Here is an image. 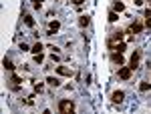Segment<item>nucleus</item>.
Masks as SVG:
<instances>
[{
	"mask_svg": "<svg viewBox=\"0 0 151 114\" xmlns=\"http://www.w3.org/2000/svg\"><path fill=\"white\" fill-rule=\"evenodd\" d=\"M58 110H60V112L70 114L73 110H75V104L70 102V100H60V102H58Z\"/></svg>",
	"mask_w": 151,
	"mask_h": 114,
	"instance_id": "f257e3e1",
	"label": "nucleus"
},
{
	"mask_svg": "<svg viewBox=\"0 0 151 114\" xmlns=\"http://www.w3.org/2000/svg\"><path fill=\"white\" fill-rule=\"evenodd\" d=\"M139 60H141V50H135V54L131 56V66H129V68L135 70L137 66H139Z\"/></svg>",
	"mask_w": 151,
	"mask_h": 114,
	"instance_id": "f03ea898",
	"label": "nucleus"
},
{
	"mask_svg": "<svg viewBox=\"0 0 151 114\" xmlns=\"http://www.w3.org/2000/svg\"><path fill=\"white\" fill-rule=\"evenodd\" d=\"M113 102H123V98H125V92H121V90H117V92H113Z\"/></svg>",
	"mask_w": 151,
	"mask_h": 114,
	"instance_id": "7ed1b4c3",
	"label": "nucleus"
},
{
	"mask_svg": "<svg viewBox=\"0 0 151 114\" xmlns=\"http://www.w3.org/2000/svg\"><path fill=\"white\" fill-rule=\"evenodd\" d=\"M119 76H121L123 80H129L131 78V68H121L119 70Z\"/></svg>",
	"mask_w": 151,
	"mask_h": 114,
	"instance_id": "20e7f679",
	"label": "nucleus"
},
{
	"mask_svg": "<svg viewBox=\"0 0 151 114\" xmlns=\"http://www.w3.org/2000/svg\"><path fill=\"white\" fill-rule=\"evenodd\" d=\"M111 60H113L115 64H119V66H121V64H123V56H121V52H115V54L111 56Z\"/></svg>",
	"mask_w": 151,
	"mask_h": 114,
	"instance_id": "39448f33",
	"label": "nucleus"
},
{
	"mask_svg": "<svg viewBox=\"0 0 151 114\" xmlns=\"http://www.w3.org/2000/svg\"><path fill=\"white\" fill-rule=\"evenodd\" d=\"M57 72L63 74V76H70V74H73V72H70L69 68H65V66H57Z\"/></svg>",
	"mask_w": 151,
	"mask_h": 114,
	"instance_id": "423d86ee",
	"label": "nucleus"
},
{
	"mask_svg": "<svg viewBox=\"0 0 151 114\" xmlns=\"http://www.w3.org/2000/svg\"><path fill=\"white\" fill-rule=\"evenodd\" d=\"M141 30H143V26H141L139 22H133V24H131V32H135V34H139Z\"/></svg>",
	"mask_w": 151,
	"mask_h": 114,
	"instance_id": "0eeeda50",
	"label": "nucleus"
},
{
	"mask_svg": "<svg viewBox=\"0 0 151 114\" xmlns=\"http://www.w3.org/2000/svg\"><path fill=\"white\" fill-rule=\"evenodd\" d=\"M58 28H60V24H58L57 20H55V22H50V24H48V32H57Z\"/></svg>",
	"mask_w": 151,
	"mask_h": 114,
	"instance_id": "6e6552de",
	"label": "nucleus"
},
{
	"mask_svg": "<svg viewBox=\"0 0 151 114\" xmlns=\"http://www.w3.org/2000/svg\"><path fill=\"white\" fill-rule=\"evenodd\" d=\"M139 90H141V92L151 90V84H149V82H141V84H139Z\"/></svg>",
	"mask_w": 151,
	"mask_h": 114,
	"instance_id": "1a4fd4ad",
	"label": "nucleus"
},
{
	"mask_svg": "<svg viewBox=\"0 0 151 114\" xmlns=\"http://www.w3.org/2000/svg\"><path fill=\"white\" fill-rule=\"evenodd\" d=\"M79 24H81L83 28H85V26H89V16H81V18H79Z\"/></svg>",
	"mask_w": 151,
	"mask_h": 114,
	"instance_id": "9d476101",
	"label": "nucleus"
},
{
	"mask_svg": "<svg viewBox=\"0 0 151 114\" xmlns=\"http://www.w3.org/2000/svg\"><path fill=\"white\" fill-rule=\"evenodd\" d=\"M4 68H6V70H12V68H14V66H12V60H10V58H4Z\"/></svg>",
	"mask_w": 151,
	"mask_h": 114,
	"instance_id": "9b49d317",
	"label": "nucleus"
},
{
	"mask_svg": "<svg viewBox=\"0 0 151 114\" xmlns=\"http://www.w3.org/2000/svg\"><path fill=\"white\" fill-rule=\"evenodd\" d=\"M123 8H125V6H123L121 2H115V4H113V10L115 12H123Z\"/></svg>",
	"mask_w": 151,
	"mask_h": 114,
	"instance_id": "f8f14e48",
	"label": "nucleus"
},
{
	"mask_svg": "<svg viewBox=\"0 0 151 114\" xmlns=\"http://www.w3.org/2000/svg\"><path fill=\"white\" fill-rule=\"evenodd\" d=\"M47 82L50 84V86H58V84H60V82H58V78H52V76H50V78H47Z\"/></svg>",
	"mask_w": 151,
	"mask_h": 114,
	"instance_id": "ddd939ff",
	"label": "nucleus"
},
{
	"mask_svg": "<svg viewBox=\"0 0 151 114\" xmlns=\"http://www.w3.org/2000/svg\"><path fill=\"white\" fill-rule=\"evenodd\" d=\"M24 24H26V26H35V20H32V16H24Z\"/></svg>",
	"mask_w": 151,
	"mask_h": 114,
	"instance_id": "4468645a",
	"label": "nucleus"
},
{
	"mask_svg": "<svg viewBox=\"0 0 151 114\" xmlns=\"http://www.w3.org/2000/svg\"><path fill=\"white\" fill-rule=\"evenodd\" d=\"M40 50H42V44H40V42L32 46V52H35V54H40Z\"/></svg>",
	"mask_w": 151,
	"mask_h": 114,
	"instance_id": "2eb2a0df",
	"label": "nucleus"
},
{
	"mask_svg": "<svg viewBox=\"0 0 151 114\" xmlns=\"http://www.w3.org/2000/svg\"><path fill=\"white\" fill-rule=\"evenodd\" d=\"M109 20H111V22H117V20H119V18H117V12H115V10L109 14Z\"/></svg>",
	"mask_w": 151,
	"mask_h": 114,
	"instance_id": "dca6fc26",
	"label": "nucleus"
},
{
	"mask_svg": "<svg viewBox=\"0 0 151 114\" xmlns=\"http://www.w3.org/2000/svg\"><path fill=\"white\" fill-rule=\"evenodd\" d=\"M115 50H117V52H123V50H125V44H117Z\"/></svg>",
	"mask_w": 151,
	"mask_h": 114,
	"instance_id": "f3484780",
	"label": "nucleus"
},
{
	"mask_svg": "<svg viewBox=\"0 0 151 114\" xmlns=\"http://www.w3.org/2000/svg\"><path fill=\"white\" fill-rule=\"evenodd\" d=\"M70 2H73L75 6H83V2H85V0H70Z\"/></svg>",
	"mask_w": 151,
	"mask_h": 114,
	"instance_id": "a211bd4d",
	"label": "nucleus"
},
{
	"mask_svg": "<svg viewBox=\"0 0 151 114\" xmlns=\"http://www.w3.org/2000/svg\"><path fill=\"white\" fill-rule=\"evenodd\" d=\"M145 26H147V28H151V16H147V20H145Z\"/></svg>",
	"mask_w": 151,
	"mask_h": 114,
	"instance_id": "6ab92c4d",
	"label": "nucleus"
},
{
	"mask_svg": "<svg viewBox=\"0 0 151 114\" xmlns=\"http://www.w3.org/2000/svg\"><path fill=\"white\" fill-rule=\"evenodd\" d=\"M135 4H137V6H141V4H143V0H135Z\"/></svg>",
	"mask_w": 151,
	"mask_h": 114,
	"instance_id": "aec40b11",
	"label": "nucleus"
}]
</instances>
